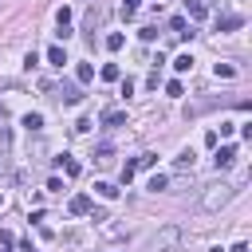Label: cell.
Returning a JSON list of instances; mask_svg holds the SVG:
<instances>
[{
	"label": "cell",
	"mask_w": 252,
	"mask_h": 252,
	"mask_svg": "<svg viewBox=\"0 0 252 252\" xmlns=\"http://www.w3.org/2000/svg\"><path fill=\"white\" fill-rule=\"evenodd\" d=\"M75 79H79V83H91V79H94V63H79V67H75Z\"/></svg>",
	"instance_id": "4fadbf2b"
},
{
	"label": "cell",
	"mask_w": 252,
	"mask_h": 252,
	"mask_svg": "<svg viewBox=\"0 0 252 252\" xmlns=\"http://www.w3.org/2000/svg\"><path fill=\"white\" fill-rule=\"evenodd\" d=\"M91 126H94V122H91V118H79V122H75V134H87V130H91Z\"/></svg>",
	"instance_id": "4316f807"
},
{
	"label": "cell",
	"mask_w": 252,
	"mask_h": 252,
	"mask_svg": "<svg viewBox=\"0 0 252 252\" xmlns=\"http://www.w3.org/2000/svg\"><path fill=\"white\" fill-rule=\"evenodd\" d=\"M244 28V16L240 12H228V16H217V32H236Z\"/></svg>",
	"instance_id": "277c9868"
},
{
	"label": "cell",
	"mask_w": 252,
	"mask_h": 252,
	"mask_svg": "<svg viewBox=\"0 0 252 252\" xmlns=\"http://www.w3.org/2000/svg\"><path fill=\"white\" fill-rule=\"evenodd\" d=\"M138 35H142V39H146V43H154V39H158V28H154V24H150V28H142V32H138Z\"/></svg>",
	"instance_id": "484cf974"
},
{
	"label": "cell",
	"mask_w": 252,
	"mask_h": 252,
	"mask_svg": "<svg viewBox=\"0 0 252 252\" xmlns=\"http://www.w3.org/2000/svg\"><path fill=\"white\" fill-rule=\"evenodd\" d=\"M236 75V67H228V63H217V79H232Z\"/></svg>",
	"instance_id": "603a6c76"
},
{
	"label": "cell",
	"mask_w": 252,
	"mask_h": 252,
	"mask_svg": "<svg viewBox=\"0 0 252 252\" xmlns=\"http://www.w3.org/2000/svg\"><path fill=\"white\" fill-rule=\"evenodd\" d=\"M4 173H8V158L0 154V177H4Z\"/></svg>",
	"instance_id": "83f0119b"
},
{
	"label": "cell",
	"mask_w": 252,
	"mask_h": 252,
	"mask_svg": "<svg viewBox=\"0 0 252 252\" xmlns=\"http://www.w3.org/2000/svg\"><path fill=\"white\" fill-rule=\"evenodd\" d=\"M4 114H8V110H4V102H0V122H4Z\"/></svg>",
	"instance_id": "f546056e"
},
{
	"label": "cell",
	"mask_w": 252,
	"mask_h": 252,
	"mask_svg": "<svg viewBox=\"0 0 252 252\" xmlns=\"http://www.w3.org/2000/svg\"><path fill=\"white\" fill-rule=\"evenodd\" d=\"M0 205H4V193H0Z\"/></svg>",
	"instance_id": "1f68e13d"
},
{
	"label": "cell",
	"mask_w": 252,
	"mask_h": 252,
	"mask_svg": "<svg viewBox=\"0 0 252 252\" xmlns=\"http://www.w3.org/2000/svg\"><path fill=\"white\" fill-rule=\"evenodd\" d=\"M94 193L106 197V201H114V197H118V185H114V181H94Z\"/></svg>",
	"instance_id": "30bf717a"
},
{
	"label": "cell",
	"mask_w": 252,
	"mask_h": 252,
	"mask_svg": "<svg viewBox=\"0 0 252 252\" xmlns=\"http://www.w3.org/2000/svg\"><path fill=\"white\" fill-rule=\"evenodd\" d=\"M181 91H185V87H181V79H169V83H165V94H173V98H177Z\"/></svg>",
	"instance_id": "cb8c5ba5"
},
{
	"label": "cell",
	"mask_w": 252,
	"mask_h": 252,
	"mask_svg": "<svg viewBox=\"0 0 252 252\" xmlns=\"http://www.w3.org/2000/svg\"><path fill=\"white\" fill-rule=\"evenodd\" d=\"M189 67H193V55H189V51H185V55H177V59H173V71H189Z\"/></svg>",
	"instance_id": "ac0fdd59"
},
{
	"label": "cell",
	"mask_w": 252,
	"mask_h": 252,
	"mask_svg": "<svg viewBox=\"0 0 252 252\" xmlns=\"http://www.w3.org/2000/svg\"><path fill=\"white\" fill-rule=\"evenodd\" d=\"M209 252H224V248H209Z\"/></svg>",
	"instance_id": "4dcf8cb0"
},
{
	"label": "cell",
	"mask_w": 252,
	"mask_h": 252,
	"mask_svg": "<svg viewBox=\"0 0 252 252\" xmlns=\"http://www.w3.org/2000/svg\"><path fill=\"white\" fill-rule=\"evenodd\" d=\"M59 169H63L67 177H75V173H79V161H75L71 154H63V158H59Z\"/></svg>",
	"instance_id": "5bb4252c"
},
{
	"label": "cell",
	"mask_w": 252,
	"mask_h": 252,
	"mask_svg": "<svg viewBox=\"0 0 252 252\" xmlns=\"http://www.w3.org/2000/svg\"><path fill=\"white\" fill-rule=\"evenodd\" d=\"M24 130L28 134H39L43 130V114H24Z\"/></svg>",
	"instance_id": "7c38bea8"
},
{
	"label": "cell",
	"mask_w": 252,
	"mask_h": 252,
	"mask_svg": "<svg viewBox=\"0 0 252 252\" xmlns=\"http://www.w3.org/2000/svg\"><path fill=\"white\" fill-rule=\"evenodd\" d=\"M118 47H122V32H110L106 35V51H118Z\"/></svg>",
	"instance_id": "ffe728a7"
},
{
	"label": "cell",
	"mask_w": 252,
	"mask_h": 252,
	"mask_svg": "<svg viewBox=\"0 0 252 252\" xmlns=\"http://www.w3.org/2000/svg\"><path fill=\"white\" fill-rule=\"evenodd\" d=\"M134 173H138V165H134V161H126V165H122V173H118V177H122V185H126Z\"/></svg>",
	"instance_id": "d4e9b609"
},
{
	"label": "cell",
	"mask_w": 252,
	"mask_h": 252,
	"mask_svg": "<svg viewBox=\"0 0 252 252\" xmlns=\"http://www.w3.org/2000/svg\"><path fill=\"white\" fill-rule=\"evenodd\" d=\"M134 12H138V0H122V20H134Z\"/></svg>",
	"instance_id": "7402d4cb"
},
{
	"label": "cell",
	"mask_w": 252,
	"mask_h": 252,
	"mask_svg": "<svg viewBox=\"0 0 252 252\" xmlns=\"http://www.w3.org/2000/svg\"><path fill=\"white\" fill-rule=\"evenodd\" d=\"M228 197H232V189H228V185H217L213 193H205V209H220Z\"/></svg>",
	"instance_id": "3957f363"
},
{
	"label": "cell",
	"mask_w": 252,
	"mask_h": 252,
	"mask_svg": "<svg viewBox=\"0 0 252 252\" xmlns=\"http://www.w3.org/2000/svg\"><path fill=\"white\" fill-rule=\"evenodd\" d=\"M185 16H189V20H205V16H209V4H205V0H185Z\"/></svg>",
	"instance_id": "5b68a950"
},
{
	"label": "cell",
	"mask_w": 252,
	"mask_h": 252,
	"mask_svg": "<svg viewBox=\"0 0 252 252\" xmlns=\"http://www.w3.org/2000/svg\"><path fill=\"white\" fill-rule=\"evenodd\" d=\"M177 169H193V150H181V158H177Z\"/></svg>",
	"instance_id": "44dd1931"
},
{
	"label": "cell",
	"mask_w": 252,
	"mask_h": 252,
	"mask_svg": "<svg viewBox=\"0 0 252 252\" xmlns=\"http://www.w3.org/2000/svg\"><path fill=\"white\" fill-rule=\"evenodd\" d=\"M185 28H189L185 16H173V20H169V32H177V35H193V32H185Z\"/></svg>",
	"instance_id": "e0dca14e"
},
{
	"label": "cell",
	"mask_w": 252,
	"mask_h": 252,
	"mask_svg": "<svg viewBox=\"0 0 252 252\" xmlns=\"http://www.w3.org/2000/svg\"><path fill=\"white\" fill-rule=\"evenodd\" d=\"M165 185H169V177H165V173H154V177H150V185H146V189H150V193H161V189H165Z\"/></svg>",
	"instance_id": "2e32d148"
},
{
	"label": "cell",
	"mask_w": 252,
	"mask_h": 252,
	"mask_svg": "<svg viewBox=\"0 0 252 252\" xmlns=\"http://www.w3.org/2000/svg\"><path fill=\"white\" fill-rule=\"evenodd\" d=\"M47 63H51V67H63V63H67V51H63L59 43H55V47H47Z\"/></svg>",
	"instance_id": "8fae6325"
},
{
	"label": "cell",
	"mask_w": 252,
	"mask_h": 252,
	"mask_svg": "<svg viewBox=\"0 0 252 252\" xmlns=\"http://www.w3.org/2000/svg\"><path fill=\"white\" fill-rule=\"evenodd\" d=\"M134 165H138V169H154V165H158V154H142Z\"/></svg>",
	"instance_id": "d6986e66"
},
{
	"label": "cell",
	"mask_w": 252,
	"mask_h": 252,
	"mask_svg": "<svg viewBox=\"0 0 252 252\" xmlns=\"http://www.w3.org/2000/svg\"><path fill=\"white\" fill-rule=\"evenodd\" d=\"M98 75H102L106 83H118V79H122V71H118V63H106V67H102Z\"/></svg>",
	"instance_id": "9a60e30c"
},
{
	"label": "cell",
	"mask_w": 252,
	"mask_h": 252,
	"mask_svg": "<svg viewBox=\"0 0 252 252\" xmlns=\"http://www.w3.org/2000/svg\"><path fill=\"white\" fill-rule=\"evenodd\" d=\"M51 91H55V98H59L63 106H75V102H83V91H79V83H67V79H63V83H59V87H51Z\"/></svg>",
	"instance_id": "7a4b0ae2"
},
{
	"label": "cell",
	"mask_w": 252,
	"mask_h": 252,
	"mask_svg": "<svg viewBox=\"0 0 252 252\" xmlns=\"http://www.w3.org/2000/svg\"><path fill=\"white\" fill-rule=\"evenodd\" d=\"M91 158H94L98 165H110V161H114V150H110V146L102 142V146H94V154H91Z\"/></svg>",
	"instance_id": "9c48e42d"
},
{
	"label": "cell",
	"mask_w": 252,
	"mask_h": 252,
	"mask_svg": "<svg viewBox=\"0 0 252 252\" xmlns=\"http://www.w3.org/2000/svg\"><path fill=\"white\" fill-rule=\"evenodd\" d=\"M102 126H106V130L126 126V110H106V114H102Z\"/></svg>",
	"instance_id": "52a82bcc"
},
{
	"label": "cell",
	"mask_w": 252,
	"mask_h": 252,
	"mask_svg": "<svg viewBox=\"0 0 252 252\" xmlns=\"http://www.w3.org/2000/svg\"><path fill=\"white\" fill-rule=\"evenodd\" d=\"M228 252H248V244H232V248H228Z\"/></svg>",
	"instance_id": "f1b7e54d"
},
{
	"label": "cell",
	"mask_w": 252,
	"mask_h": 252,
	"mask_svg": "<svg viewBox=\"0 0 252 252\" xmlns=\"http://www.w3.org/2000/svg\"><path fill=\"white\" fill-rule=\"evenodd\" d=\"M67 209H71V213H75V217H83V213H91V197H87V193H75V197H71V205H67Z\"/></svg>",
	"instance_id": "ba28073f"
},
{
	"label": "cell",
	"mask_w": 252,
	"mask_h": 252,
	"mask_svg": "<svg viewBox=\"0 0 252 252\" xmlns=\"http://www.w3.org/2000/svg\"><path fill=\"white\" fill-rule=\"evenodd\" d=\"M213 161H217V169H228V165H232V161H236V146H220V150H217V158H213Z\"/></svg>",
	"instance_id": "8992f818"
},
{
	"label": "cell",
	"mask_w": 252,
	"mask_h": 252,
	"mask_svg": "<svg viewBox=\"0 0 252 252\" xmlns=\"http://www.w3.org/2000/svg\"><path fill=\"white\" fill-rule=\"evenodd\" d=\"M177 240H181V228H173V224H169V228H161V232L154 236L150 252H173V248H177Z\"/></svg>",
	"instance_id": "6da1fadb"
}]
</instances>
